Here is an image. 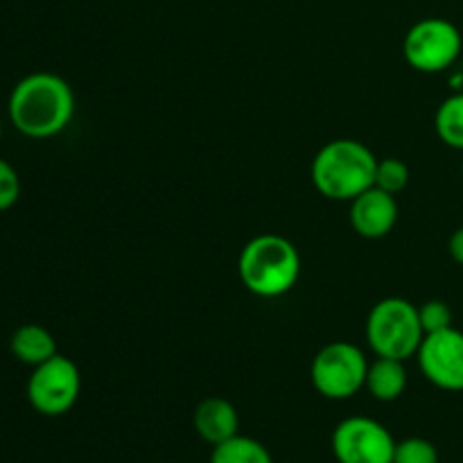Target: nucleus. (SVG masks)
I'll return each instance as SVG.
<instances>
[{
    "instance_id": "f257e3e1",
    "label": "nucleus",
    "mask_w": 463,
    "mask_h": 463,
    "mask_svg": "<svg viewBox=\"0 0 463 463\" xmlns=\"http://www.w3.org/2000/svg\"><path fill=\"white\" fill-rule=\"evenodd\" d=\"M9 120L27 138H52L75 116V93L54 72H32L9 95Z\"/></svg>"
},
{
    "instance_id": "f03ea898",
    "label": "nucleus",
    "mask_w": 463,
    "mask_h": 463,
    "mask_svg": "<svg viewBox=\"0 0 463 463\" xmlns=\"http://www.w3.org/2000/svg\"><path fill=\"white\" fill-rule=\"evenodd\" d=\"M378 158L364 143L353 138L330 140L312 161V184L333 202H353L373 188Z\"/></svg>"
},
{
    "instance_id": "7ed1b4c3",
    "label": "nucleus",
    "mask_w": 463,
    "mask_h": 463,
    "mask_svg": "<svg viewBox=\"0 0 463 463\" xmlns=\"http://www.w3.org/2000/svg\"><path fill=\"white\" fill-rule=\"evenodd\" d=\"M238 274L251 294L279 298L297 285L301 276V256L283 235L262 233L249 240L240 251Z\"/></svg>"
},
{
    "instance_id": "20e7f679",
    "label": "nucleus",
    "mask_w": 463,
    "mask_h": 463,
    "mask_svg": "<svg viewBox=\"0 0 463 463\" xmlns=\"http://www.w3.org/2000/svg\"><path fill=\"white\" fill-rule=\"evenodd\" d=\"M425 339L419 307L401 297L375 303L366 319V342L378 357L407 362L419 353Z\"/></svg>"
},
{
    "instance_id": "39448f33",
    "label": "nucleus",
    "mask_w": 463,
    "mask_h": 463,
    "mask_svg": "<svg viewBox=\"0 0 463 463\" xmlns=\"http://www.w3.org/2000/svg\"><path fill=\"white\" fill-rule=\"evenodd\" d=\"M461 50L463 36L459 27L439 16L414 23L402 41L405 61L425 75L450 71L452 63L461 57Z\"/></svg>"
},
{
    "instance_id": "423d86ee",
    "label": "nucleus",
    "mask_w": 463,
    "mask_h": 463,
    "mask_svg": "<svg viewBox=\"0 0 463 463\" xmlns=\"http://www.w3.org/2000/svg\"><path fill=\"white\" fill-rule=\"evenodd\" d=\"M366 371H369V360L355 344L333 342L315 355L310 378L324 398L346 401L364 389Z\"/></svg>"
},
{
    "instance_id": "0eeeda50",
    "label": "nucleus",
    "mask_w": 463,
    "mask_h": 463,
    "mask_svg": "<svg viewBox=\"0 0 463 463\" xmlns=\"http://www.w3.org/2000/svg\"><path fill=\"white\" fill-rule=\"evenodd\" d=\"M81 392V375L71 357L57 353L34 366L27 380V401L39 414L63 416L75 407Z\"/></svg>"
},
{
    "instance_id": "6e6552de",
    "label": "nucleus",
    "mask_w": 463,
    "mask_h": 463,
    "mask_svg": "<svg viewBox=\"0 0 463 463\" xmlns=\"http://www.w3.org/2000/svg\"><path fill=\"white\" fill-rule=\"evenodd\" d=\"M396 441L392 432L369 416H351L333 432L337 463H393Z\"/></svg>"
},
{
    "instance_id": "1a4fd4ad",
    "label": "nucleus",
    "mask_w": 463,
    "mask_h": 463,
    "mask_svg": "<svg viewBox=\"0 0 463 463\" xmlns=\"http://www.w3.org/2000/svg\"><path fill=\"white\" fill-rule=\"evenodd\" d=\"M425 378L443 392H463V333L455 326L425 335L419 353Z\"/></svg>"
},
{
    "instance_id": "9d476101",
    "label": "nucleus",
    "mask_w": 463,
    "mask_h": 463,
    "mask_svg": "<svg viewBox=\"0 0 463 463\" xmlns=\"http://www.w3.org/2000/svg\"><path fill=\"white\" fill-rule=\"evenodd\" d=\"M398 222V202L393 194L369 188L351 202V226L366 240H380L393 231Z\"/></svg>"
},
{
    "instance_id": "9b49d317",
    "label": "nucleus",
    "mask_w": 463,
    "mask_h": 463,
    "mask_svg": "<svg viewBox=\"0 0 463 463\" xmlns=\"http://www.w3.org/2000/svg\"><path fill=\"white\" fill-rule=\"evenodd\" d=\"M194 430L213 448L220 446V443L229 441V439H233L238 434V410L226 398H206L194 410Z\"/></svg>"
},
{
    "instance_id": "f8f14e48",
    "label": "nucleus",
    "mask_w": 463,
    "mask_h": 463,
    "mask_svg": "<svg viewBox=\"0 0 463 463\" xmlns=\"http://www.w3.org/2000/svg\"><path fill=\"white\" fill-rule=\"evenodd\" d=\"M9 351L18 362L27 366H39L57 355V342L52 333L39 324H25L16 328V333L9 339Z\"/></svg>"
},
{
    "instance_id": "ddd939ff",
    "label": "nucleus",
    "mask_w": 463,
    "mask_h": 463,
    "mask_svg": "<svg viewBox=\"0 0 463 463\" xmlns=\"http://www.w3.org/2000/svg\"><path fill=\"white\" fill-rule=\"evenodd\" d=\"M364 387L369 389L375 401L392 402L401 398L407 389L405 362L392 360V357H378L369 364Z\"/></svg>"
},
{
    "instance_id": "4468645a",
    "label": "nucleus",
    "mask_w": 463,
    "mask_h": 463,
    "mask_svg": "<svg viewBox=\"0 0 463 463\" xmlns=\"http://www.w3.org/2000/svg\"><path fill=\"white\" fill-rule=\"evenodd\" d=\"M434 129L441 143L463 152V90L443 99L434 116Z\"/></svg>"
},
{
    "instance_id": "2eb2a0df",
    "label": "nucleus",
    "mask_w": 463,
    "mask_h": 463,
    "mask_svg": "<svg viewBox=\"0 0 463 463\" xmlns=\"http://www.w3.org/2000/svg\"><path fill=\"white\" fill-rule=\"evenodd\" d=\"M211 463H274V459L260 441L235 434L233 439L213 448Z\"/></svg>"
},
{
    "instance_id": "dca6fc26",
    "label": "nucleus",
    "mask_w": 463,
    "mask_h": 463,
    "mask_svg": "<svg viewBox=\"0 0 463 463\" xmlns=\"http://www.w3.org/2000/svg\"><path fill=\"white\" fill-rule=\"evenodd\" d=\"M410 165L405 161H401V158H383V161H378L373 185L396 197L410 185Z\"/></svg>"
},
{
    "instance_id": "f3484780",
    "label": "nucleus",
    "mask_w": 463,
    "mask_h": 463,
    "mask_svg": "<svg viewBox=\"0 0 463 463\" xmlns=\"http://www.w3.org/2000/svg\"><path fill=\"white\" fill-rule=\"evenodd\" d=\"M393 463H439V450L428 439L410 437L396 443Z\"/></svg>"
},
{
    "instance_id": "a211bd4d",
    "label": "nucleus",
    "mask_w": 463,
    "mask_h": 463,
    "mask_svg": "<svg viewBox=\"0 0 463 463\" xmlns=\"http://www.w3.org/2000/svg\"><path fill=\"white\" fill-rule=\"evenodd\" d=\"M420 324H423L425 335L439 333V330L452 328V310L446 301H425L423 306L419 307Z\"/></svg>"
},
{
    "instance_id": "6ab92c4d",
    "label": "nucleus",
    "mask_w": 463,
    "mask_h": 463,
    "mask_svg": "<svg viewBox=\"0 0 463 463\" xmlns=\"http://www.w3.org/2000/svg\"><path fill=\"white\" fill-rule=\"evenodd\" d=\"M18 197H21L18 172L5 158H0V213L9 211L18 202Z\"/></svg>"
},
{
    "instance_id": "aec40b11",
    "label": "nucleus",
    "mask_w": 463,
    "mask_h": 463,
    "mask_svg": "<svg viewBox=\"0 0 463 463\" xmlns=\"http://www.w3.org/2000/svg\"><path fill=\"white\" fill-rule=\"evenodd\" d=\"M448 251H450L452 260L463 265V226L450 235V242H448Z\"/></svg>"
},
{
    "instance_id": "412c9836",
    "label": "nucleus",
    "mask_w": 463,
    "mask_h": 463,
    "mask_svg": "<svg viewBox=\"0 0 463 463\" xmlns=\"http://www.w3.org/2000/svg\"><path fill=\"white\" fill-rule=\"evenodd\" d=\"M448 81H450V86L455 93H461L463 90V57H459L455 63H452V68L448 71Z\"/></svg>"
},
{
    "instance_id": "4be33fe9",
    "label": "nucleus",
    "mask_w": 463,
    "mask_h": 463,
    "mask_svg": "<svg viewBox=\"0 0 463 463\" xmlns=\"http://www.w3.org/2000/svg\"><path fill=\"white\" fill-rule=\"evenodd\" d=\"M0 138H3V120H0Z\"/></svg>"
},
{
    "instance_id": "5701e85b",
    "label": "nucleus",
    "mask_w": 463,
    "mask_h": 463,
    "mask_svg": "<svg viewBox=\"0 0 463 463\" xmlns=\"http://www.w3.org/2000/svg\"><path fill=\"white\" fill-rule=\"evenodd\" d=\"M461 176H463V158H461Z\"/></svg>"
}]
</instances>
